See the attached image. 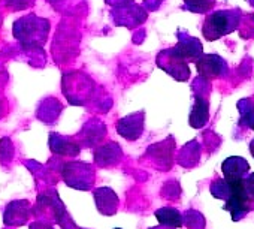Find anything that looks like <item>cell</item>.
<instances>
[{
	"label": "cell",
	"instance_id": "6da1fadb",
	"mask_svg": "<svg viewBox=\"0 0 254 229\" xmlns=\"http://www.w3.org/2000/svg\"><path fill=\"white\" fill-rule=\"evenodd\" d=\"M32 211L41 220H47L48 216L51 214V219L54 222H57L63 229H82L73 223L64 204L60 201L57 190H54V189L41 193L38 196V202H36L35 208H32Z\"/></svg>",
	"mask_w": 254,
	"mask_h": 229
},
{
	"label": "cell",
	"instance_id": "7a4b0ae2",
	"mask_svg": "<svg viewBox=\"0 0 254 229\" xmlns=\"http://www.w3.org/2000/svg\"><path fill=\"white\" fill-rule=\"evenodd\" d=\"M242 18L239 9H221L208 15L202 26V33L208 41H217L233 30H238Z\"/></svg>",
	"mask_w": 254,
	"mask_h": 229
},
{
	"label": "cell",
	"instance_id": "3957f363",
	"mask_svg": "<svg viewBox=\"0 0 254 229\" xmlns=\"http://www.w3.org/2000/svg\"><path fill=\"white\" fill-rule=\"evenodd\" d=\"M232 181V195L224 204V210L230 213L233 222H239L250 211L254 210V199L248 196L244 187V178L229 180Z\"/></svg>",
	"mask_w": 254,
	"mask_h": 229
},
{
	"label": "cell",
	"instance_id": "277c9868",
	"mask_svg": "<svg viewBox=\"0 0 254 229\" xmlns=\"http://www.w3.org/2000/svg\"><path fill=\"white\" fill-rule=\"evenodd\" d=\"M63 181L78 190H90L94 184V169L88 163L69 162L62 169Z\"/></svg>",
	"mask_w": 254,
	"mask_h": 229
},
{
	"label": "cell",
	"instance_id": "5b68a950",
	"mask_svg": "<svg viewBox=\"0 0 254 229\" xmlns=\"http://www.w3.org/2000/svg\"><path fill=\"white\" fill-rule=\"evenodd\" d=\"M196 68L199 72V78L205 81H211L215 78H221L227 75L229 66L226 60H223L217 54H202L196 60Z\"/></svg>",
	"mask_w": 254,
	"mask_h": 229
},
{
	"label": "cell",
	"instance_id": "8992f818",
	"mask_svg": "<svg viewBox=\"0 0 254 229\" xmlns=\"http://www.w3.org/2000/svg\"><path fill=\"white\" fill-rule=\"evenodd\" d=\"M157 65L178 81H187L190 76V69H189L187 62H184L183 59L175 56L171 48L165 50L159 54Z\"/></svg>",
	"mask_w": 254,
	"mask_h": 229
},
{
	"label": "cell",
	"instance_id": "52a82bcc",
	"mask_svg": "<svg viewBox=\"0 0 254 229\" xmlns=\"http://www.w3.org/2000/svg\"><path fill=\"white\" fill-rule=\"evenodd\" d=\"M208 90H194V105L190 112V126L194 129L203 128L209 120V100H208Z\"/></svg>",
	"mask_w": 254,
	"mask_h": 229
},
{
	"label": "cell",
	"instance_id": "ba28073f",
	"mask_svg": "<svg viewBox=\"0 0 254 229\" xmlns=\"http://www.w3.org/2000/svg\"><path fill=\"white\" fill-rule=\"evenodd\" d=\"M174 140L168 138L159 144L150 146L147 150V157L154 160V165L160 169H169L172 166V154H174Z\"/></svg>",
	"mask_w": 254,
	"mask_h": 229
},
{
	"label": "cell",
	"instance_id": "9c48e42d",
	"mask_svg": "<svg viewBox=\"0 0 254 229\" xmlns=\"http://www.w3.org/2000/svg\"><path fill=\"white\" fill-rule=\"evenodd\" d=\"M117 132L129 141H136L144 132V112L132 114L117 123Z\"/></svg>",
	"mask_w": 254,
	"mask_h": 229
},
{
	"label": "cell",
	"instance_id": "30bf717a",
	"mask_svg": "<svg viewBox=\"0 0 254 229\" xmlns=\"http://www.w3.org/2000/svg\"><path fill=\"white\" fill-rule=\"evenodd\" d=\"M178 44L171 48L172 53L175 56H178L180 59H183L184 62H190V60H197L202 56V44L196 39V38H190L189 35L184 33H178Z\"/></svg>",
	"mask_w": 254,
	"mask_h": 229
},
{
	"label": "cell",
	"instance_id": "8fae6325",
	"mask_svg": "<svg viewBox=\"0 0 254 229\" xmlns=\"http://www.w3.org/2000/svg\"><path fill=\"white\" fill-rule=\"evenodd\" d=\"M30 204L29 201H12L6 205L3 214V223L6 226H21L30 217Z\"/></svg>",
	"mask_w": 254,
	"mask_h": 229
},
{
	"label": "cell",
	"instance_id": "7c38bea8",
	"mask_svg": "<svg viewBox=\"0 0 254 229\" xmlns=\"http://www.w3.org/2000/svg\"><path fill=\"white\" fill-rule=\"evenodd\" d=\"M94 195V201H96V207L99 210L100 214L103 216H114L118 210L120 205V199L117 196V193L109 189V187H99L93 192Z\"/></svg>",
	"mask_w": 254,
	"mask_h": 229
},
{
	"label": "cell",
	"instance_id": "4fadbf2b",
	"mask_svg": "<svg viewBox=\"0 0 254 229\" xmlns=\"http://www.w3.org/2000/svg\"><path fill=\"white\" fill-rule=\"evenodd\" d=\"M221 171L224 180H241L247 177L250 171V163L241 156H230L223 162Z\"/></svg>",
	"mask_w": 254,
	"mask_h": 229
},
{
	"label": "cell",
	"instance_id": "5bb4252c",
	"mask_svg": "<svg viewBox=\"0 0 254 229\" xmlns=\"http://www.w3.org/2000/svg\"><path fill=\"white\" fill-rule=\"evenodd\" d=\"M123 159V152L117 143H108L102 147H99L94 153V162L96 165L102 168L114 166Z\"/></svg>",
	"mask_w": 254,
	"mask_h": 229
},
{
	"label": "cell",
	"instance_id": "9a60e30c",
	"mask_svg": "<svg viewBox=\"0 0 254 229\" xmlns=\"http://www.w3.org/2000/svg\"><path fill=\"white\" fill-rule=\"evenodd\" d=\"M50 147L56 154L60 156H78L79 153V144L76 141L60 137L57 134L50 135Z\"/></svg>",
	"mask_w": 254,
	"mask_h": 229
},
{
	"label": "cell",
	"instance_id": "2e32d148",
	"mask_svg": "<svg viewBox=\"0 0 254 229\" xmlns=\"http://www.w3.org/2000/svg\"><path fill=\"white\" fill-rule=\"evenodd\" d=\"M199 159H200V146L197 144V141H190L181 149L178 156V163L181 166L191 168L197 165Z\"/></svg>",
	"mask_w": 254,
	"mask_h": 229
},
{
	"label": "cell",
	"instance_id": "e0dca14e",
	"mask_svg": "<svg viewBox=\"0 0 254 229\" xmlns=\"http://www.w3.org/2000/svg\"><path fill=\"white\" fill-rule=\"evenodd\" d=\"M154 216L159 220V223L163 225V226H169V228H174V229L183 226V214L177 208L163 207V208H159L154 213Z\"/></svg>",
	"mask_w": 254,
	"mask_h": 229
},
{
	"label": "cell",
	"instance_id": "ac0fdd59",
	"mask_svg": "<svg viewBox=\"0 0 254 229\" xmlns=\"http://www.w3.org/2000/svg\"><path fill=\"white\" fill-rule=\"evenodd\" d=\"M238 108L241 112L239 126L254 131V102L251 99H242L238 102Z\"/></svg>",
	"mask_w": 254,
	"mask_h": 229
},
{
	"label": "cell",
	"instance_id": "d6986e66",
	"mask_svg": "<svg viewBox=\"0 0 254 229\" xmlns=\"http://www.w3.org/2000/svg\"><path fill=\"white\" fill-rule=\"evenodd\" d=\"M209 192L214 198L223 199L226 202L232 195V181L224 178H215L209 186Z\"/></svg>",
	"mask_w": 254,
	"mask_h": 229
},
{
	"label": "cell",
	"instance_id": "ffe728a7",
	"mask_svg": "<svg viewBox=\"0 0 254 229\" xmlns=\"http://www.w3.org/2000/svg\"><path fill=\"white\" fill-rule=\"evenodd\" d=\"M183 226H187L189 229H205L206 220L197 210H187L183 214Z\"/></svg>",
	"mask_w": 254,
	"mask_h": 229
},
{
	"label": "cell",
	"instance_id": "44dd1931",
	"mask_svg": "<svg viewBox=\"0 0 254 229\" xmlns=\"http://www.w3.org/2000/svg\"><path fill=\"white\" fill-rule=\"evenodd\" d=\"M215 5V0H184V8L196 14H205L211 11Z\"/></svg>",
	"mask_w": 254,
	"mask_h": 229
},
{
	"label": "cell",
	"instance_id": "7402d4cb",
	"mask_svg": "<svg viewBox=\"0 0 254 229\" xmlns=\"http://www.w3.org/2000/svg\"><path fill=\"white\" fill-rule=\"evenodd\" d=\"M239 35L241 38H254V14L242 15L241 23H239Z\"/></svg>",
	"mask_w": 254,
	"mask_h": 229
},
{
	"label": "cell",
	"instance_id": "603a6c76",
	"mask_svg": "<svg viewBox=\"0 0 254 229\" xmlns=\"http://www.w3.org/2000/svg\"><path fill=\"white\" fill-rule=\"evenodd\" d=\"M244 187H245L248 196L254 199V172L247 174V177L244 178Z\"/></svg>",
	"mask_w": 254,
	"mask_h": 229
},
{
	"label": "cell",
	"instance_id": "cb8c5ba5",
	"mask_svg": "<svg viewBox=\"0 0 254 229\" xmlns=\"http://www.w3.org/2000/svg\"><path fill=\"white\" fill-rule=\"evenodd\" d=\"M30 229H54L50 222H45V220H38V222H33L30 223Z\"/></svg>",
	"mask_w": 254,
	"mask_h": 229
},
{
	"label": "cell",
	"instance_id": "d4e9b609",
	"mask_svg": "<svg viewBox=\"0 0 254 229\" xmlns=\"http://www.w3.org/2000/svg\"><path fill=\"white\" fill-rule=\"evenodd\" d=\"M108 2H109V0H108ZM111 2L112 3H117L118 6H127V3L132 2V0H111Z\"/></svg>",
	"mask_w": 254,
	"mask_h": 229
},
{
	"label": "cell",
	"instance_id": "484cf974",
	"mask_svg": "<svg viewBox=\"0 0 254 229\" xmlns=\"http://www.w3.org/2000/svg\"><path fill=\"white\" fill-rule=\"evenodd\" d=\"M148 229H174V228H169V226H163V225H159V226H153V228H148Z\"/></svg>",
	"mask_w": 254,
	"mask_h": 229
},
{
	"label": "cell",
	"instance_id": "4316f807",
	"mask_svg": "<svg viewBox=\"0 0 254 229\" xmlns=\"http://www.w3.org/2000/svg\"><path fill=\"white\" fill-rule=\"evenodd\" d=\"M250 153H251V156L254 157V140L250 143Z\"/></svg>",
	"mask_w": 254,
	"mask_h": 229
},
{
	"label": "cell",
	"instance_id": "83f0119b",
	"mask_svg": "<svg viewBox=\"0 0 254 229\" xmlns=\"http://www.w3.org/2000/svg\"><path fill=\"white\" fill-rule=\"evenodd\" d=\"M250 2H251V5L254 6V0H250Z\"/></svg>",
	"mask_w": 254,
	"mask_h": 229
},
{
	"label": "cell",
	"instance_id": "f1b7e54d",
	"mask_svg": "<svg viewBox=\"0 0 254 229\" xmlns=\"http://www.w3.org/2000/svg\"><path fill=\"white\" fill-rule=\"evenodd\" d=\"M115 229H121V228H115Z\"/></svg>",
	"mask_w": 254,
	"mask_h": 229
}]
</instances>
